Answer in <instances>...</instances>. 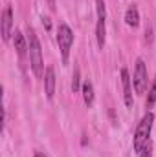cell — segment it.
I'll use <instances>...</instances> for the list:
<instances>
[{
  "label": "cell",
  "mask_w": 156,
  "mask_h": 157,
  "mask_svg": "<svg viewBox=\"0 0 156 157\" xmlns=\"http://www.w3.org/2000/svg\"><path fill=\"white\" fill-rule=\"evenodd\" d=\"M26 39H28V55H30V64H31V70L35 73L37 78L44 77V59H42V49H40V42L39 37L35 35L33 28L28 26L26 29Z\"/></svg>",
  "instance_id": "cell-1"
},
{
  "label": "cell",
  "mask_w": 156,
  "mask_h": 157,
  "mask_svg": "<svg viewBox=\"0 0 156 157\" xmlns=\"http://www.w3.org/2000/svg\"><path fill=\"white\" fill-rule=\"evenodd\" d=\"M153 122H154V115L151 112H147L142 121L138 122V128H136V133H134V141H132V148L134 152H142L143 146L149 143V135H151V128H153Z\"/></svg>",
  "instance_id": "cell-2"
},
{
  "label": "cell",
  "mask_w": 156,
  "mask_h": 157,
  "mask_svg": "<svg viewBox=\"0 0 156 157\" xmlns=\"http://www.w3.org/2000/svg\"><path fill=\"white\" fill-rule=\"evenodd\" d=\"M57 44H59V49H61V55H63V60L68 62V57H70V49H72V44H74V31L70 29L68 24H59L57 28Z\"/></svg>",
  "instance_id": "cell-3"
},
{
  "label": "cell",
  "mask_w": 156,
  "mask_h": 157,
  "mask_svg": "<svg viewBox=\"0 0 156 157\" xmlns=\"http://www.w3.org/2000/svg\"><path fill=\"white\" fill-rule=\"evenodd\" d=\"M132 84H134L136 93H143V91L147 90V66H145L143 59H138V60H136Z\"/></svg>",
  "instance_id": "cell-4"
},
{
  "label": "cell",
  "mask_w": 156,
  "mask_h": 157,
  "mask_svg": "<svg viewBox=\"0 0 156 157\" xmlns=\"http://www.w3.org/2000/svg\"><path fill=\"white\" fill-rule=\"evenodd\" d=\"M121 84H123V101H125V106L127 108H132V80H130V75H129V70L123 68L121 70Z\"/></svg>",
  "instance_id": "cell-5"
},
{
  "label": "cell",
  "mask_w": 156,
  "mask_h": 157,
  "mask_svg": "<svg viewBox=\"0 0 156 157\" xmlns=\"http://www.w3.org/2000/svg\"><path fill=\"white\" fill-rule=\"evenodd\" d=\"M11 29H13V7L7 6L2 13V39L4 40H9Z\"/></svg>",
  "instance_id": "cell-6"
},
{
  "label": "cell",
  "mask_w": 156,
  "mask_h": 157,
  "mask_svg": "<svg viewBox=\"0 0 156 157\" xmlns=\"http://www.w3.org/2000/svg\"><path fill=\"white\" fill-rule=\"evenodd\" d=\"M44 93L50 101L55 95V70L51 66H48L46 71H44Z\"/></svg>",
  "instance_id": "cell-7"
},
{
  "label": "cell",
  "mask_w": 156,
  "mask_h": 157,
  "mask_svg": "<svg viewBox=\"0 0 156 157\" xmlns=\"http://www.w3.org/2000/svg\"><path fill=\"white\" fill-rule=\"evenodd\" d=\"M13 44H15V49H17V53H18V57H26V53H28V39L17 29L15 31V37H13Z\"/></svg>",
  "instance_id": "cell-8"
},
{
  "label": "cell",
  "mask_w": 156,
  "mask_h": 157,
  "mask_svg": "<svg viewBox=\"0 0 156 157\" xmlns=\"http://www.w3.org/2000/svg\"><path fill=\"white\" fill-rule=\"evenodd\" d=\"M125 22H127V26H130V28H138V24H140V11H138L136 6H130V7L125 11Z\"/></svg>",
  "instance_id": "cell-9"
},
{
  "label": "cell",
  "mask_w": 156,
  "mask_h": 157,
  "mask_svg": "<svg viewBox=\"0 0 156 157\" xmlns=\"http://www.w3.org/2000/svg\"><path fill=\"white\" fill-rule=\"evenodd\" d=\"M81 91H83V101H84V104L90 108V106L94 104V86H92V82H90V80H84L83 86H81Z\"/></svg>",
  "instance_id": "cell-10"
},
{
  "label": "cell",
  "mask_w": 156,
  "mask_h": 157,
  "mask_svg": "<svg viewBox=\"0 0 156 157\" xmlns=\"http://www.w3.org/2000/svg\"><path fill=\"white\" fill-rule=\"evenodd\" d=\"M105 35H107V29H105V20H97L96 24V39H97V46L103 49L105 46Z\"/></svg>",
  "instance_id": "cell-11"
},
{
  "label": "cell",
  "mask_w": 156,
  "mask_h": 157,
  "mask_svg": "<svg viewBox=\"0 0 156 157\" xmlns=\"http://www.w3.org/2000/svg\"><path fill=\"white\" fill-rule=\"evenodd\" d=\"M96 9H97V20H105V18H107L105 0H96Z\"/></svg>",
  "instance_id": "cell-12"
},
{
  "label": "cell",
  "mask_w": 156,
  "mask_h": 157,
  "mask_svg": "<svg viewBox=\"0 0 156 157\" xmlns=\"http://www.w3.org/2000/svg\"><path fill=\"white\" fill-rule=\"evenodd\" d=\"M81 73H79V68L74 70V75H72V90H74V93H77L79 90H81Z\"/></svg>",
  "instance_id": "cell-13"
},
{
  "label": "cell",
  "mask_w": 156,
  "mask_h": 157,
  "mask_svg": "<svg viewBox=\"0 0 156 157\" xmlns=\"http://www.w3.org/2000/svg\"><path fill=\"white\" fill-rule=\"evenodd\" d=\"M154 102H156V77H154V82H153V88H151V91L147 95V108L154 106Z\"/></svg>",
  "instance_id": "cell-14"
},
{
  "label": "cell",
  "mask_w": 156,
  "mask_h": 157,
  "mask_svg": "<svg viewBox=\"0 0 156 157\" xmlns=\"http://www.w3.org/2000/svg\"><path fill=\"white\" fill-rule=\"evenodd\" d=\"M140 157H153V146H151V143H147L143 146V150L140 152Z\"/></svg>",
  "instance_id": "cell-15"
},
{
  "label": "cell",
  "mask_w": 156,
  "mask_h": 157,
  "mask_svg": "<svg viewBox=\"0 0 156 157\" xmlns=\"http://www.w3.org/2000/svg\"><path fill=\"white\" fill-rule=\"evenodd\" d=\"M48 2H50V7H51V9L55 11V0H48Z\"/></svg>",
  "instance_id": "cell-16"
},
{
  "label": "cell",
  "mask_w": 156,
  "mask_h": 157,
  "mask_svg": "<svg viewBox=\"0 0 156 157\" xmlns=\"http://www.w3.org/2000/svg\"><path fill=\"white\" fill-rule=\"evenodd\" d=\"M35 157H48V155H44L42 152H35Z\"/></svg>",
  "instance_id": "cell-17"
}]
</instances>
